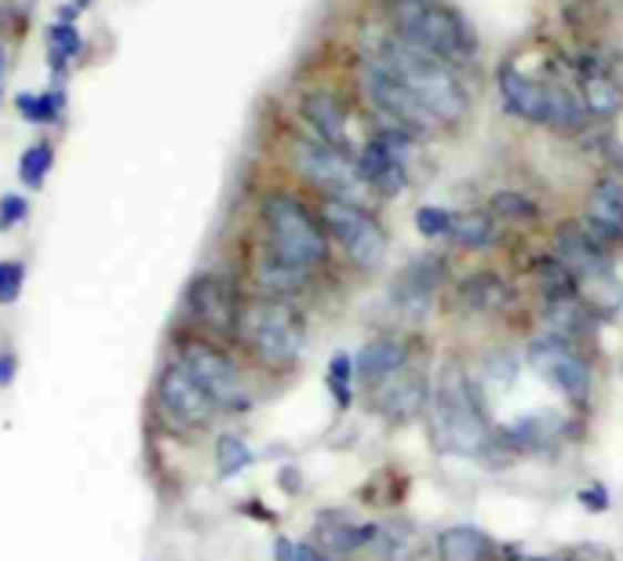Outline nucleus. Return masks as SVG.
<instances>
[{"mask_svg":"<svg viewBox=\"0 0 623 561\" xmlns=\"http://www.w3.org/2000/svg\"><path fill=\"white\" fill-rule=\"evenodd\" d=\"M55 169V146L52 143H30L19 157V178L27 190H41L48 183V172Z\"/></svg>","mask_w":623,"mask_h":561,"instance_id":"obj_30","label":"nucleus"},{"mask_svg":"<svg viewBox=\"0 0 623 561\" xmlns=\"http://www.w3.org/2000/svg\"><path fill=\"white\" fill-rule=\"evenodd\" d=\"M361 84H365V95H368V102H372L376 118H379V124H384V128H394V132H401L409 139H423V135L445 132V128L430 118V110L423 106V102H419L376 55L365 59Z\"/></svg>","mask_w":623,"mask_h":561,"instance_id":"obj_9","label":"nucleus"},{"mask_svg":"<svg viewBox=\"0 0 623 561\" xmlns=\"http://www.w3.org/2000/svg\"><path fill=\"white\" fill-rule=\"evenodd\" d=\"M514 561H547V558H532V554H521V558H514Z\"/></svg>","mask_w":623,"mask_h":561,"instance_id":"obj_43","label":"nucleus"},{"mask_svg":"<svg viewBox=\"0 0 623 561\" xmlns=\"http://www.w3.org/2000/svg\"><path fill=\"white\" fill-rule=\"evenodd\" d=\"M430 419H435V434L445 452L463 459H486L500 452V434L489 427L474 379L460 361H445L430 382Z\"/></svg>","mask_w":623,"mask_h":561,"instance_id":"obj_2","label":"nucleus"},{"mask_svg":"<svg viewBox=\"0 0 623 561\" xmlns=\"http://www.w3.org/2000/svg\"><path fill=\"white\" fill-rule=\"evenodd\" d=\"M445 277H449V263H445L441 255H419V259H412L398 277H394V285L387 292L390 310L398 314L401 322H419V317H427Z\"/></svg>","mask_w":623,"mask_h":561,"instance_id":"obj_16","label":"nucleus"},{"mask_svg":"<svg viewBox=\"0 0 623 561\" xmlns=\"http://www.w3.org/2000/svg\"><path fill=\"white\" fill-rule=\"evenodd\" d=\"M27 220H30V197H22V194L0 197V234H8V230H16Z\"/></svg>","mask_w":623,"mask_h":561,"instance_id":"obj_37","label":"nucleus"},{"mask_svg":"<svg viewBox=\"0 0 623 561\" xmlns=\"http://www.w3.org/2000/svg\"><path fill=\"white\" fill-rule=\"evenodd\" d=\"M55 19H59V22H73V26H78V19H81V8L70 0V4H62V8L55 11Z\"/></svg>","mask_w":623,"mask_h":561,"instance_id":"obj_42","label":"nucleus"},{"mask_svg":"<svg viewBox=\"0 0 623 561\" xmlns=\"http://www.w3.org/2000/svg\"><path fill=\"white\" fill-rule=\"evenodd\" d=\"M274 558H277V561H296V543L285 540V536H282V540L274 543Z\"/></svg>","mask_w":623,"mask_h":561,"instance_id":"obj_41","label":"nucleus"},{"mask_svg":"<svg viewBox=\"0 0 623 561\" xmlns=\"http://www.w3.org/2000/svg\"><path fill=\"white\" fill-rule=\"evenodd\" d=\"M368 394H372V408L387 424H412L430 405V379L423 373V365H416L409 357V361L398 365L394 373L372 382Z\"/></svg>","mask_w":623,"mask_h":561,"instance_id":"obj_15","label":"nucleus"},{"mask_svg":"<svg viewBox=\"0 0 623 561\" xmlns=\"http://www.w3.org/2000/svg\"><path fill=\"white\" fill-rule=\"evenodd\" d=\"M390 33L405 37L430 55L449 59L452 67H467L478 59V37L456 8L441 0H398L390 4Z\"/></svg>","mask_w":623,"mask_h":561,"instance_id":"obj_6","label":"nucleus"},{"mask_svg":"<svg viewBox=\"0 0 623 561\" xmlns=\"http://www.w3.org/2000/svg\"><path fill=\"white\" fill-rule=\"evenodd\" d=\"M16 376H19V357L11 354V350H0V390L11 387V382H16Z\"/></svg>","mask_w":623,"mask_h":561,"instance_id":"obj_38","label":"nucleus"},{"mask_svg":"<svg viewBox=\"0 0 623 561\" xmlns=\"http://www.w3.org/2000/svg\"><path fill=\"white\" fill-rule=\"evenodd\" d=\"M175 361H180L186 373L201 382V390H205L208 398L215 401L219 412L241 416V412H248V408L256 405L245 376H241L237 361L215 339H208V336L180 339V347H175Z\"/></svg>","mask_w":623,"mask_h":561,"instance_id":"obj_7","label":"nucleus"},{"mask_svg":"<svg viewBox=\"0 0 623 561\" xmlns=\"http://www.w3.org/2000/svg\"><path fill=\"white\" fill-rule=\"evenodd\" d=\"M73 4H78V8H81V11H84V8H88V4H92V0H73Z\"/></svg>","mask_w":623,"mask_h":561,"instance_id":"obj_44","label":"nucleus"},{"mask_svg":"<svg viewBox=\"0 0 623 561\" xmlns=\"http://www.w3.org/2000/svg\"><path fill=\"white\" fill-rule=\"evenodd\" d=\"M27 285V266L16 259H0V306L16 303Z\"/></svg>","mask_w":623,"mask_h":561,"instance_id":"obj_35","label":"nucleus"},{"mask_svg":"<svg viewBox=\"0 0 623 561\" xmlns=\"http://www.w3.org/2000/svg\"><path fill=\"white\" fill-rule=\"evenodd\" d=\"M565 561H609V554L598 551V547H580V551H572Z\"/></svg>","mask_w":623,"mask_h":561,"instance_id":"obj_40","label":"nucleus"},{"mask_svg":"<svg viewBox=\"0 0 623 561\" xmlns=\"http://www.w3.org/2000/svg\"><path fill=\"white\" fill-rule=\"evenodd\" d=\"M379 526L372 521H354L347 514H321L314 526V543L328 554H358L376 543Z\"/></svg>","mask_w":623,"mask_h":561,"instance_id":"obj_19","label":"nucleus"},{"mask_svg":"<svg viewBox=\"0 0 623 561\" xmlns=\"http://www.w3.org/2000/svg\"><path fill=\"white\" fill-rule=\"evenodd\" d=\"M449 237L460 248H489L496 237V215L492 212H456Z\"/></svg>","mask_w":623,"mask_h":561,"instance_id":"obj_29","label":"nucleus"},{"mask_svg":"<svg viewBox=\"0 0 623 561\" xmlns=\"http://www.w3.org/2000/svg\"><path fill=\"white\" fill-rule=\"evenodd\" d=\"M532 277H537V288H540L543 303H565V299L583 296L576 274H572L558 255H543V259L532 263Z\"/></svg>","mask_w":623,"mask_h":561,"instance_id":"obj_27","label":"nucleus"},{"mask_svg":"<svg viewBox=\"0 0 623 561\" xmlns=\"http://www.w3.org/2000/svg\"><path fill=\"white\" fill-rule=\"evenodd\" d=\"M496 88H500L503 110L525 124H543L554 132H580L588 124L580 92H572L562 81H543V76H532L514 62H503L496 73Z\"/></svg>","mask_w":623,"mask_h":561,"instance_id":"obj_4","label":"nucleus"},{"mask_svg":"<svg viewBox=\"0 0 623 561\" xmlns=\"http://www.w3.org/2000/svg\"><path fill=\"white\" fill-rule=\"evenodd\" d=\"M154 408L164 419V427L180 430V434H201L215 424V416H223L215 401L201 390V382L175 361L164 365L154 382Z\"/></svg>","mask_w":623,"mask_h":561,"instance_id":"obj_11","label":"nucleus"},{"mask_svg":"<svg viewBox=\"0 0 623 561\" xmlns=\"http://www.w3.org/2000/svg\"><path fill=\"white\" fill-rule=\"evenodd\" d=\"M438 561H492L496 547L486 529L478 526H452L438 536Z\"/></svg>","mask_w":623,"mask_h":561,"instance_id":"obj_24","label":"nucleus"},{"mask_svg":"<svg viewBox=\"0 0 623 561\" xmlns=\"http://www.w3.org/2000/svg\"><path fill=\"white\" fill-rule=\"evenodd\" d=\"M481 379L492 382L496 390H503V387H511V382L518 379V361L511 354H496L486 361V368H481Z\"/></svg>","mask_w":623,"mask_h":561,"instance_id":"obj_36","label":"nucleus"},{"mask_svg":"<svg viewBox=\"0 0 623 561\" xmlns=\"http://www.w3.org/2000/svg\"><path fill=\"white\" fill-rule=\"evenodd\" d=\"M259 223L266 237V252L277 255L299 271H317L328 259V234L321 215H314L307 204L288 190H270L259 201Z\"/></svg>","mask_w":623,"mask_h":561,"instance_id":"obj_5","label":"nucleus"},{"mask_svg":"<svg viewBox=\"0 0 623 561\" xmlns=\"http://www.w3.org/2000/svg\"><path fill=\"white\" fill-rule=\"evenodd\" d=\"M310 271H299V266H292L285 259H277L270 252H259L256 263H252V280H256V292L266 299H296L303 292L310 288Z\"/></svg>","mask_w":623,"mask_h":561,"instance_id":"obj_20","label":"nucleus"},{"mask_svg":"<svg viewBox=\"0 0 623 561\" xmlns=\"http://www.w3.org/2000/svg\"><path fill=\"white\" fill-rule=\"evenodd\" d=\"M299 113L321 143L350 153V157L358 153V146H354V139H350V113H347V106H343L339 95L317 88V92H307L299 99Z\"/></svg>","mask_w":623,"mask_h":561,"instance_id":"obj_17","label":"nucleus"},{"mask_svg":"<svg viewBox=\"0 0 623 561\" xmlns=\"http://www.w3.org/2000/svg\"><path fill=\"white\" fill-rule=\"evenodd\" d=\"M583 226L602 241V245H620L623 241V183L613 175L594 178L583 204Z\"/></svg>","mask_w":623,"mask_h":561,"instance_id":"obj_18","label":"nucleus"},{"mask_svg":"<svg viewBox=\"0 0 623 561\" xmlns=\"http://www.w3.org/2000/svg\"><path fill=\"white\" fill-rule=\"evenodd\" d=\"M288 161H292V172H296L307 186H314L321 197L361 204L365 194H368L365 178H361L358 164H354L350 153L321 143L317 135H296V139H292V143H288Z\"/></svg>","mask_w":623,"mask_h":561,"instance_id":"obj_8","label":"nucleus"},{"mask_svg":"<svg viewBox=\"0 0 623 561\" xmlns=\"http://www.w3.org/2000/svg\"><path fill=\"white\" fill-rule=\"evenodd\" d=\"M84 55V37L73 22H48V70H52V81L62 84L67 81L70 67Z\"/></svg>","mask_w":623,"mask_h":561,"instance_id":"obj_26","label":"nucleus"},{"mask_svg":"<svg viewBox=\"0 0 623 561\" xmlns=\"http://www.w3.org/2000/svg\"><path fill=\"white\" fill-rule=\"evenodd\" d=\"M409 347L398 339V336H379V339H368L365 347L354 357V376H358L365 387H372L387 373H394L398 365L409 361Z\"/></svg>","mask_w":623,"mask_h":561,"instance_id":"obj_22","label":"nucleus"},{"mask_svg":"<svg viewBox=\"0 0 623 561\" xmlns=\"http://www.w3.org/2000/svg\"><path fill=\"white\" fill-rule=\"evenodd\" d=\"M416 139L394 132V128L379 124L376 135H368L365 143L354 153V164L365 178L368 194L379 197H401L405 186H409V164H405V150H409Z\"/></svg>","mask_w":623,"mask_h":561,"instance_id":"obj_13","label":"nucleus"},{"mask_svg":"<svg viewBox=\"0 0 623 561\" xmlns=\"http://www.w3.org/2000/svg\"><path fill=\"white\" fill-rule=\"evenodd\" d=\"M565 419L551 412V408H540V412H525L511 419V424L503 427L500 441L511 445V449H521V452H532V449H543V445H551L558 434H562Z\"/></svg>","mask_w":623,"mask_h":561,"instance_id":"obj_21","label":"nucleus"},{"mask_svg":"<svg viewBox=\"0 0 623 561\" xmlns=\"http://www.w3.org/2000/svg\"><path fill=\"white\" fill-rule=\"evenodd\" d=\"M186 317L201 328V336L208 339H234L237 332V314H241V299L237 288L226 280L223 274H197L186 285Z\"/></svg>","mask_w":623,"mask_h":561,"instance_id":"obj_14","label":"nucleus"},{"mask_svg":"<svg viewBox=\"0 0 623 561\" xmlns=\"http://www.w3.org/2000/svg\"><path fill=\"white\" fill-rule=\"evenodd\" d=\"M452 215H456V212L438 208V204H423V208H416V230H419L423 237H449Z\"/></svg>","mask_w":623,"mask_h":561,"instance_id":"obj_34","label":"nucleus"},{"mask_svg":"<svg viewBox=\"0 0 623 561\" xmlns=\"http://www.w3.org/2000/svg\"><path fill=\"white\" fill-rule=\"evenodd\" d=\"M296 561H336V554L321 551L317 543H296Z\"/></svg>","mask_w":623,"mask_h":561,"instance_id":"obj_39","label":"nucleus"},{"mask_svg":"<svg viewBox=\"0 0 623 561\" xmlns=\"http://www.w3.org/2000/svg\"><path fill=\"white\" fill-rule=\"evenodd\" d=\"M580 102H583V110H588V118L609 121L623 110V92L605 70L588 67L580 73Z\"/></svg>","mask_w":623,"mask_h":561,"instance_id":"obj_25","label":"nucleus"},{"mask_svg":"<svg viewBox=\"0 0 623 561\" xmlns=\"http://www.w3.org/2000/svg\"><path fill=\"white\" fill-rule=\"evenodd\" d=\"M16 110H19V118L33 128H52L62 121V113H67V88L55 84V88H48V92H19Z\"/></svg>","mask_w":623,"mask_h":561,"instance_id":"obj_28","label":"nucleus"},{"mask_svg":"<svg viewBox=\"0 0 623 561\" xmlns=\"http://www.w3.org/2000/svg\"><path fill=\"white\" fill-rule=\"evenodd\" d=\"M234 339L248 350L252 361H259L270 373H288L307 354V317L288 299L256 296L241 303Z\"/></svg>","mask_w":623,"mask_h":561,"instance_id":"obj_3","label":"nucleus"},{"mask_svg":"<svg viewBox=\"0 0 623 561\" xmlns=\"http://www.w3.org/2000/svg\"><path fill=\"white\" fill-rule=\"evenodd\" d=\"M0 73H4V48H0Z\"/></svg>","mask_w":623,"mask_h":561,"instance_id":"obj_45","label":"nucleus"},{"mask_svg":"<svg viewBox=\"0 0 623 561\" xmlns=\"http://www.w3.org/2000/svg\"><path fill=\"white\" fill-rule=\"evenodd\" d=\"M328 390H333V398L339 408H347L350 398H354V357L350 354H336L333 361H328Z\"/></svg>","mask_w":623,"mask_h":561,"instance_id":"obj_33","label":"nucleus"},{"mask_svg":"<svg viewBox=\"0 0 623 561\" xmlns=\"http://www.w3.org/2000/svg\"><path fill=\"white\" fill-rule=\"evenodd\" d=\"M252 463H256V452L248 449L245 438L223 434V438L215 441V470H219V478H237L241 470H248Z\"/></svg>","mask_w":623,"mask_h":561,"instance_id":"obj_31","label":"nucleus"},{"mask_svg":"<svg viewBox=\"0 0 623 561\" xmlns=\"http://www.w3.org/2000/svg\"><path fill=\"white\" fill-rule=\"evenodd\" d=\"M489 212L496 215V220H507V223H532V220H540L537 201H529L525 194H518V190H496Z\"/></svg>","mask_w":623,"mask_h":561,"instance_id":"obj_32","label":"nucleus"},{"mask_svg":"<svg viewBox=\"0 0 623 561\" xmlns=\"http://www.w3.org/2000/svg\"><path fill=\"white\" fill-rule=\"evenodd\" d=\"M321 226L325 234L343 248V255L361 266V271H379L387 259V234L372 215H368L361 204L354 201H336V197H321Z\"/></svg>","mask_w":623,"mask_h":561,"instance_id":"obj_10","label":"nucleus"},{"mask_svg":"<svg viewBox=\"0 0 623 561\" xmlns=\"http://www.w3.org/2000/svg\"><path fill=\"white\" fill-rule=\"evenodd\" d=\"M456 299H460V306H463V310H470V314H496V310H503V306L511 303V288H507V280L500 274L478 271V274H467L460 280Z\"/></svg>","mask_w":623,"mask_h":561,"instance_id":"obj_23","label":"nucleus"},{"mask_svg":"<svg viewBox=\"0 0 623 561\" xmlns=\"http://www.w3.org/2000/svg\"><path fill=\"white\" fill-rule=\"evenodd\" d=\"M529 368L537 373L554 394H562L572 405H588L591 398V365L576 350V343L558 339L551 332L529 339Z\"/></svg>","mask_w":623,"mask_h":561,"instance_id":"obj_12","label":"nucleus"},{"mask_svg":"<svg viewBox=\"0 0 623 561\" xmlns=\"http://www.w3.org/2000/svg\"><path fill=\"white\" fill-rule=\"evenodd\" d=\"M376 59L384 62V67L398 76V81L409 88L419 102H423V106L430 110V118H435L445 132L467 121L470 88L463 81L460 67H452L449 59L430 55V51L416 48L412 41H405V37H398V33H390L387 41L379 44Z\"/></svg>","mask_w":623,"mask_h":561,"instance_id":"obj_1","label":"nucleus"}]
</instances>
